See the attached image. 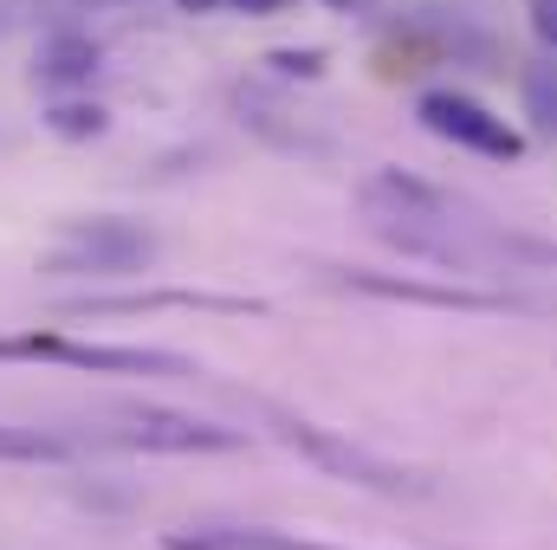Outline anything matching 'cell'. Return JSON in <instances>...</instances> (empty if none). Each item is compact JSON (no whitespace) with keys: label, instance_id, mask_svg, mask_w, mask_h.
Returning a JSON list of instances; mask_svg holds the SVG:
<instances>
[{"label":"cell","instance_id":"cell-7","mask_svg":"<svg viewBox=\"0 0 557 550\" xmlns=\"http://www.w3.org/2000/svg\"><path fill=\"white\" fill-rule=\"evenodd\" d=\"M337 285H350L363 298H389V304H428V311H512L506 291H480V285H428V278L396 273H344Z\"/></svg>","mask_w":557,"mask_h":550},{"label":"cell","instance_id":"cell-12","mask_svg":"<svg viewBox=\"0 0 557 550\" xmlns=\"http://www.w3.org/2000/svg\"><path fill=\"white\" fill-rule=\"evenodd\" d=\"M72 447L59 440V434H39V427H7L0 421V460H13V466H59Z\"/></svg>","mask_w":557,"mask_h":550},{"label":"cell","instance_id":"cell-3","mask_svg":"<svg viewBox=\"0 0 557 550\" xmlns=\"http://www.w3.org/2000/svg\"><path fill=\"white\" fill-rule=\"evenodd\" d=\"M156 234L137 221H117V214H98V221H65L59 247L46 253L39 273L52 278H111V273H137L156 260Z\"/></svg>","mask_w":557,"mask_h":550},{"label":"cell","instance_id":"cell-13","mask_svg":"<svg viewBox=\"0 0 557 550\" xmlns=\"http://www.w3.org/2000/svg\"><path fill=\"white\" fill-rule=\"evenodd\" d=\"M267 65H273L278 78H305V85H318V78L331 72V52H324V46H273Z\"/></svg>","mask_w":557,"mask_h":550},{"label":"cell","instance_id":"cell-14","mask_svg":"<svg viewBox=\"0 0 557 550\" xmlns=\"http://www.w3.org/2000/svg\"><path fill=\"white\" fill-rule=\"evenodd\" d=\"M525 20H532V39L557 52V0H525Z\"/></svg>","mask_w":557,"mask_h":550},{"label":"cell","instance_id":"cell-4","mask_svg":"<svg viewBox=\"0 0 557 550\" xmlns=\"http://www.w3.org/2000/svg\"><path fill=\"white\" fill-rule=\"evenodd\" d=\"M416 124L428 137L454 142V149H473V155H486V162H519V155H525V130H519L512 117H499L493 104H480L473 91H460V85L421 91Z\"/></svg>","mask_w":557,"mask_h":550},{"label":"cell","instance_id":"cell-16","mask_svg":"<svg viewBox=\"0 0 557 550\" xmlns=\"http://www.w3.org/2000/svg\"><path fill=\"white\" fill-rule=\"evenodd\" d=\"M182 13H214V7H227V0H175Z\"/></svg>","mask_w":557,"mask_h":550},{"label":"cell","instance_id":"cell-5","mask_svg":"<svg viewBox=\"0 0 557 550\" xmlns=\"http://www.w3.org/2000/svg\"><path fill=\"white\" fill-rule=\"evenodd\" d=\"M124 427H111L117 447H143V453H240L247 447V427H221V421H201V414L182 409H117Z\"/></svg>","mask_w":557,"mask_h":550},{"label":"cell","instance_id":"cell-11","mask_svg":"<svg viewBox=\"0 0 557 550\" xmlns=\"http://www.w3.org/2000/svg\"><path fill=\"white\" fill-rule=\"evenodd\" d=\"M46 130L59 142H98L111 130V111L98 98H59V104H46Z\"/></svg>","mask_w":557,"mask_h":550},{"label":"cell","instance_id":"cell-8","mask_svg":"<svg viewBox=\"0 0 557 550\" xmlns=\"http://www.w3.org/2000/svg\"><path fill=\"white\" fill-rule=\"evenodd\" d=\"M363 208H370L376 221H441V214H447V195H441L434 182L409 175V168H376V175L363 182Z\"/></svg>","mask_w":557,"mask_h":550},{"label":"cell","instance_id":"cell-9","mask_svg":"<svg viewBox=\"0 0 557 550\" xmlns=\"http://www.w3.org/2000/svg\"><path fill=\"white\" fill-rule=\"evenodd\" d=\"M162 550H337V545H311V538L260 532V525H182V532H162Z\"/></svg>","mask_w":557,"mask_h":550},{"label":"cell","instance_id":"cell-2","mask_svg":"<svg viewBox=\"0 0 557 550\" xmlns=\"http://www.w3.org/2000/svg\"><path fill=\"white\" fill-rule=\"evenodd\" d=\"M0 363H65V370H91V376H201L188 357L175 350H143V343H78L59 330H20L0 337Z\"/></svg>","mask_w":557,"mask_h":550},{"label":"cell","instance_id":"cell-15","mask_svg":"<svg viewBox=\"0 0 557 550\" xmlns=\"http://www.w3.org/2000/svg\"><path fill=\"white\" fill-rule=\"evenodd\" d=\"M227 7H240V13H278L285 0H227Z\"/></svg>","mask_w":557,"mask_h":550},{"label":"cell","instance_id":"cell-10","mask_svg":"<svg viewBox=\"0 0 557 550\" xmlns=\"http://www.w3.org/2000/svg\"><path fill=\"white\" fill-rule=\"evenodd\" d=\"M98 65H104V46H98L91 33H52V39L39 46V85H52V91L91 85Z\"/></svg>","mask_w":557,"mask_h":550},{"label":"cell","instance_id":"cell-1","mask_svg":"<svg viewBox=\"0 0 557 550\" xmlns=\"http://www.w3.org/2000/svg\"><path fill=\"white\" fill-rule=\"evenodd\" d=\"M273 440L292 447L298 460H311L318 473L363 486V492H383V499H428L434 492V479H421L416 466H396V460H383V453H370V447H357L337 427H318L305 414H273Z\"/></svg>","mask_w":557,"mask_h":550},{"label":"cell","instance_id":"cell-17","mask_svg":"<svg viewBox=\"0 0 557 550\" xmlns=\"http://www.w3.org/2000/svg\"><path fill=\"white\" fill-rule=\"evenodd\" d=\"M324 7H357V0H324Z\"/></svg>","mask_w":557,"mask_h":550},{"label":"cell","instance_id":"cell-6","mask_svg":"<svg viewBox=\"0 0 557 550\" xmlns=\"http://www.w3.org/2000/svg\"><path fill=\"white\" fill-rule=\"evenodd\" d=\"M72 317H143V311H214V317H267V298H234V291H124V298H78L65 304Z\"/></svg>","mask_w":557,"mask_h":550}]
</instances>
